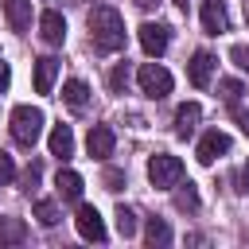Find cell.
<instances>
[{
  "mask_svg": "<svg viewBox=\"0 0 249 249\" xmlns=\"http://www.w3.org/2000/svg\"><path fill=\"white\" fill-rule=\"evenodd\" d=\"M86 23H89V39H93V47L101 54H113V51L124 47V19H121V12L113 4H97Z\"/></svg>",
  "mask_w": 249,
  "mask_h": 249,
  "instance_id": "6da1fadb",
  "label": "cell"
},
{
  "mask_svg": "<svg viewBox=\"0 0 249 249\" xmlns=\"http://www.w3.org/2000/svg\"><path fill=\"white\" fill-rule=\"evenodd\" d=\"M43 124H47V117H43L39 105H16V109H12V140H16V144L31 148V144L39 140Z\"/></svg>",
  "mask_w": 249,
  "mask_h": 249,
  "instance_id": "7a4b0ae2",
  "label": "cell"
},
{
  "mask_svg": "<svg viewBox=\"0 0 249 249\" xmlns=\"http://www.w3.org/2000/svg\"><path fill=\"white\" fill-rule=\"evenodd\" d=\"M148 179H152V187H160V191L179 187V183H183V160L171 156V152H156V156L148 160Z\"/></svg>",
  "mask_w": 249,
  "mask_h": 249,
  "instance_id": "3957f363",
  "label": "cell"
},
{
  "mask_svg": "<svg viewBox=\"0 0 249 249\" xmlns=\"http://www.w3.org/2000/svg\"><path fill=\"white\" fill-rule=\"evenodd\" d=\"M136 82H140V93L152 97V101H160V97L171 93V74H167L160 62H144V66L136 70Z\"/></svg>",
  "mask_w": 249,
  "mask_h": 249,
  "instance_id": "277c9868",
  "label": "cell"
},
{
  "mask_svg": "<svg viewBox=\"0 0 249 249\" xmlns=\"http://www.w3.org/2000/svg\"><path fill=\"white\" fill-rule=\"evenodd\" d=\"M140 47H144V54H152V58H160L163 51H167V43H171V27L167 23H140Z\"/></svg>",
  "mask_w": 249,
  "mask_h": 249,
  "instance_id": "5b68a950",
  "label": "cell"
},
{
  "mask_svg": "<svg viewBox=\"0 0 249 249\" xmlns=\"http://www.w3.org/2000/svg\"><path fill=\"white\" fill-rule=\"evenodd\" d=\"M74 226H78V233L86 237V241H105L109 237V230H105V218L93 210V206H78V218H74Z\"/></svg>",
  "mask_w": 249,
  "mask_h": 249,
  "instance_id": "8992f818",
  "label": "cell"
},
{
  "mask_svg": "<svg viewBox=\"0 0 249 249\" xmlns=\"http://www.w3.org/2000/svg\"><path fill=\"white\" fill-rule=\"evenodd\" d=\"M214 66H218V58L210 54V51H195L191 54V62H187V78H191V86H210V78H214Z\"/></svg>",
  "mask_w": 249,
  "mask_h": 249,
  "instance_id": "52a82bcc",
  "label": "cell"
},
{
  "mask_svg": "<svg viewBox=\"0 0 249 249\" xmlns=\"http://www.w3.org/2000/svg\"><path fill=\"white\" fill-rule=\"evenodd\" d=\"M226 152H230V136H226L222 128H210V132L198 140V152H195V156H198V163L210 167V163H214L218 156H226Z\"/></svg>",
  "mask_w": 249,
  "mask_h": 249,
  "instance_id": "ba28073f",
  "label": "cell"
},
{
  "mask_svg": "<svg viewBox=\"0 0 249 249\" xmlns=\"http://www.w3.org/2000/svg\"><path fill=\"white\" fill-rule=\"evenodd\" d=\"M113 144H117V136H113L109 124H93L89 136H86V152H89L93 160H109V156H113Z\"/></svg>",
  "mask_w": 249,
  "mask_h": 249,
  "instance_id": "9c48e42d",
  "label": "cell"
},
{
  "mask_svg": "<svg viewBox=\"0 0 249 249\" xmlns=\"http://www.w3.org/2000/svg\"><path fill=\"white\" fill-rule=\"evenodd\" d=\"M39 35H43L47 47H62L66 43V19H62V12H43L39 16Z\"/></svg>",
  "mask_w": 249,
  "mask_h": 249,
  "instance_id": "30bf717a",
  "label": "cell"
},
{
  "mask_svg": "<svg viewBox=\"0 0 249 249\" xmlns=\"http://www.w3.org/2000/svg\"><path fill=\"white\" fill-rule=\"evenodd\" d=\"M226 4L222 0H202V31L206 35H222L226 31Z\"/></svg>",
  "mask_w": 249,
  "mask_h": 249,
  "instance_id": "8fae6325",
  "label": "cell"
},
{
  "mask_svg": "<svg viewBox=\"0 0 249 249\" xmlns=\"http://www.w3.org/2000/svg\"><path fill=\"white\" fill-rule=\"evenodd\" d=\"M54 78H58V58H51V54L35 58V93H51Z\"/></svg>",
  "mask_w": 249,
  "mask_h": 249,
  "instance_id": "7c38bea8",
  "label": "cell"
},
{
  "mask_svg": "<svg viewBox=\"0 0 249 249\" xmlns=\"http://www.w3.org/2000/svg\"><path fill=\"white\" fill-rule=\"evenodd\" d=\"M4 16H8V27L23 35L31 27V0H4Z\"/></svg>",
  "mask_w": 249,
  "mask_h": 249,
  "instance_id": "4fadbf2b",
  "label": "cell"
},
{
  "mask_svg": "<svg viewBox=\"0 0 249 249\" xmlns=\"http://www.w3.org/2000/svg\"><path fill=\"white\" fill-rule=\"evenodd\" d=\"M198 117H202L198 101H183V105L175 109V136H191L195 124H198Z\"/></svg>",
  "mask_w": 249,
  "mask_h": 249,
  "instance_id": "5bb4252c",
  "label": "cell"
},
{
  "mask_svg": "<svg viewBox=\"0 0 249 249\" xmlns=\"http://www.w3.org/2000/svg\"><path fill=\"white\" fill-rule=\"evenodd\" d=\"M47 144H51V156H58V160H70V156H74V132H70V124H54Z\"/></svg>",
  "mask_w": 249,
  "mask_h": 249,
  "instance_id": "9a60e30c",
  "label": "cell"
},
{
  "mask_svg": "<svg viewBox=\"0 0 249 249\" xmlns=\"http://www.w3.org/2000/svg\"><path fill=\"white\" fill-rule=\"evenodd\" d=\"M54 187H58V195H62L66 202H78V198H82V187H86V183H82V175H78V171L62 167V171L54 175Z\"/></svg>",
  "mask_w": 249,
  "mask_h": 249,
  "instance_id": "2e32d148",
  "label": "cell"
},
{
  "mask_svg": "<svg viewBox=\"0 0 249 249\" xmlns=\"http://www.w3.org/2000/svg\"><path fill=\"white\" fill-rule=\"evenodd\" d=\"M62 101H66L70 109H86V101H89V86H86L82 78H66V82H62Z\"/></svg>",
  "mask_w": 249,
  "mask_h": 249,
  "instance_id": "e0dca14e",
  "label": "cell"
},
{
  "mask_svg": "<svg viewBox=\"0 0 249 249\" xmlns=\"http://www.w3.org/2000/svg\"><path fill=\"white\" fill-rule=\"evenodd\" d=\"M23 241H27L23 218H0V245H23Z\"/></svg>",
  "mask_w": 249,
  "mask_h": 249,
  "instance_id": "ac0fdd59",
  "label": "cell"
},
{
  "mask_svg": "<svg viewBox=\"0 0 249 249\" xmlns=\"http://www.w3.org/2000/svg\"><path fill=\"white\" fill-rule=\"evenodd\" d=\"M144 241L156 249V245H171V226L163 222V218H148V226H144Z\"/></svg>",
  "mask_w": 249,
  "mask_h": 249,
  "instance_id": "d6986e66",
  "label": "cell"
},
{
  "mask_svg": "<svg viewBox=\"0 0 249 249\" xmlns=\"http://www.w3.org/2000/svg\"><path fill=\"white\" fill-rule=\"evenodd\" d=\"M113 218H117V233H121V237H132V233H136V214H132L128 206H117Z\"/></svg>",
  "mask_w": 249,
  "mask_h": 249,
  "instance_id": "ffe728a7",
  "label": "cell"
},
{
  "mask_svg": "<svg viewBox=\"0 0 249 249\" xmlns=\"http://www.w3.org/2000/svg\"><path fill=\"white\" fill-rule=\"evenodd\" d=\"M35 218H39V226H54V222H58V206H54L51 198H39V202H35Z\"/></svg>",
  "mask_w": 249,
  "mask_h": 249,
  "instance_id": "44dd1931",
  "label": "cell"
},
{
  "mask_svg": "<svg viewBox=\"0 0 249 249\" xmlns=\"http://www.w3.org/2000/svg\"><path fill=\"white\" fill-rule=\"evenodd\" d=\"M124 86H128V62H117L113 74H109V89L113 93H124Z\"/></svg>",
  "mask_w": 249,
  "mask_h": 249,
  "instance_id": "7402d4cb",
  "label": "cell"
},
{
  "mask_svg": "<svg viewBox=\"0 0 249 249\" xmlns=\"http://www.w3.org/2000/svg\"><path fill=\"white\" fill-rule=\"evenodd\" d=\"M218 93H222L226 101H237V97L245 93V86H241L237 78H222V82H218Z\"/></svg>",
  "mask_w": 249,
  "mask_h": 249,
  "instance_id": "603a6c76",
  "label": "cell"
},
{
  "mask_svg": "<svg viewBox=\"0 0 249 249\" xmlns=\"http://www.w3.org/2000/svg\"><path fill=\"white\" fill-rule=\"evenodd\" d=\"M175 202H179V210H195V206H198V195H195V187L187 183V191H179V195H175Z\"/></svg>",
  "mask_w": 249,
  "mask_h": 249,
  "instance_id": "cb8c5ba5",
  "label": "cell"
},
{
  "mask_svg": "<svg viewBox=\"0 0 249 249\" xmlns=\"http://www.w3.org/2000/svg\"><path fill=\"white\" fill-rule=\"evenodd\" d=\"M12 179H16V163L8 152H0V183H12Z\"/></svg>",
  "mask_w": 249,
  "mask_h": 249,
  "instance_id": "d4e9b609",
  "label": "cell"
},
{
  "mask_svg": "<svg viewBox=\"0 0 249 249\" xmlns=\"http://www.w3.org/2000/svg\"><path fill=\"white\" fill-rule=\"evenodd\" d=\"M230 58H233V62L249 74V47H230Z\"/></svg>",
  "mask_w": 249,
  "mask_h": 249,
  "instance_id": "484cf974",
  "label": "cell"
},
{
  "mask_svg": "<svg viewBox=\"0 0 249 249\" xmlns=\"http://www.w3.org/2000/svg\"><path fill=\"white\" fill-rule=\"evenodd\" d=\"M121 183H124L121 171H105V187H109V191H121Z\"/></svg>",
  "mask_w": 249,
  "mask_h": 249,
  "instance_id": "4316f807",
  "label": "cell"
},
{
  "mask_svg": "<svg viewBox=\"0 0 249 249\" xmlns=\"http://www.w3.org/2000/svg\"><path fill=\"white\" fill-rule=\"evenodd\" d=\"M237 191H241V195H249V167H241V171H237Z\"/></svg>",
  "mask_w": 249,
  "mask_h": 249,
  "instance_id": "83f0119b",
  "label": "cell"
},
{
  "mask_svg": "<svg viewBox=\"0 0 249 249\" xmlns=\"http://www.w3.org/2000/svg\"><path fill=\"white\" fill-rule=\"evenodd\" d=\"M233 117H237V124H241V132H249V113H245V109H237Z\"/></svg>",
  "mask_w": 249,
  "mask_h": 249,
  "instance_id": "f1b7e54d",
  "label": "cell"
},
{
  "mask_svg": "<svg viewBox=\"0 0 249 249\" xmlns=\"http://www.w3.org/2000/svg\"><path fill=\"white\" fill-rule=\"evenodd\" d=\"M8 82H12V74H8V66H0V89H8Z\"/></svg>",
  "mask_w": 249,
  "mask_h": 249,
  "instance_id": "f546056e",
  "label": "cell"
},
{
  "mask_svg": "<svg viewBox=\"0 0 249 249\" xmlns=\"http://www.w3.org/2000/svg\"><path fill=\"white\" fill-rule=\"evenodd\" d=\"M175 4H179V8H187V0H175Z\"/></svg>",
  "mask_w": 249,
  "mask_h": 249,
  "instance_id": "4dcf8cb0",
  "label": "cell"
},
{
  "mask_svg": "<svg viewBox=\"0 0 249 249\" xmlns=\"http://www.w3.org/2000/svg\"><path fill=\"white\" fill-rule=\"evenodd\" d=\"M245 16H249V0H245Z\"/></svg>",
  "mask_w": 249,
  "mask_h": 249,
  "instance_id": "1f68e13d",
  "label": "cell"
}]
</instances>
